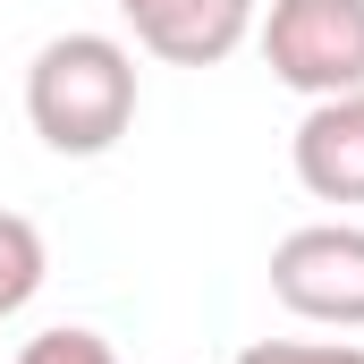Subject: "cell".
<instances>
[{"instance_id": "6da1fadb", "label": "cell", "mask_w": 364, "mask_h": 364, "mask_svg": "<svg viewBox=\"0 0 364 364\" xmlns=\"http://www.w3.org/2000/svg\"><path fill=\"white\" fill-rule=\"evenodd\" d=\"M26 127L60 161H102L136 127V51L119 34H51L26 60Z\"/></svg>"}, {"instance_id": "7a4b0ae2", "label": "cell", "mask_w": 364, "mask_h": 364, "mask_svg": "<svg viewBox=\"0 0 364 364\" xmlns=\"http://www.w3.org/2000/svg\"><path fill=\"white\" fill-rule=\"evenodd\" d=\"M255 43H263V68L305 102L364 85V0H263Z\"/></svg>"}, {"instance_id": "3957f363", "label": "cell", "mask_w": 364, "mask_h": 364, "mask_svg": "<svg viewBox=\"0 0 364 364\" xmlns=\"http://www.w3.org/2000/svg\"><path fill=\"white\" fill-rule=\"evenodd\" d=\"M272 296L296 322L364 331V229L356 220H305L272 246Z\"/></svg>"}, {"instance_id": "277c9868", "label": "cell", "mask_w": 364, "mask_h": 364, "mask_svg": "<svg viewBox=\"0 0 364 364\" xmlns=\"http://www.w3.org/2000/svg\"><path fill=\"white\" fill-rule=\"evenodd\" d=\"M119 17L136 26V43L153 60H170V68H220L255 34L263 0H119Z\"/></svg>"}, {"instance_id": "5b68a950", "label": "cell", "mask_w": 364, "mask_h": 364, "mask_svg": "<svg viewBox=\"0 0 364 364\" xmlns=\"http://www.w3.org/2000/svg\"><path fill=\"white\" fill-rule=\"evenodd\" d=\"M288 161H296V186L314 203H364V85L305 102V119L288 136Z\"/></svg>"}, {"instance_id": "8992f818", "label": "cell", "mask_w": 364, "mask_h": 364, "mask_svg": "<svg viewBox=\"0 0 364 364\" xmlns=\"http://www.w3.org/2000/svg\"><path fill=\"white\" fill-rule=\"evenodd\" d=\"M43 272H51L43 229H34L26 212H0V322H9V314H26V305L43 296Z\"/></svg>"}, {"instance_id": "52a82bcc", "label": "cell", "mask_w": 364, "mask_h": 364, "mask_svg": "<svg viewBox=\"0 0 364 364\" xmlns=\"http://www.w3.org/2000/svg\"><path fill=\"white\" fill-rule=\"evenodd\" d=\"M17 364H119V348L102 331H85V322H60V331H34L17 348Z\"/></svg>"}, {"instance_id": "ba28073f", "label": "cell", "mask_w": 364, "mask_h": 364, "mask_svg": "<svg viewBox=\"0 0 364 364\" xmlns=\"http://www.w3.org/2000/svg\"><path fill=\"white\" fill-rule=\"evenodd\" d=\"M237 364H364L356 339H255L237 348Z\"/></svg>"}]
</instances>
